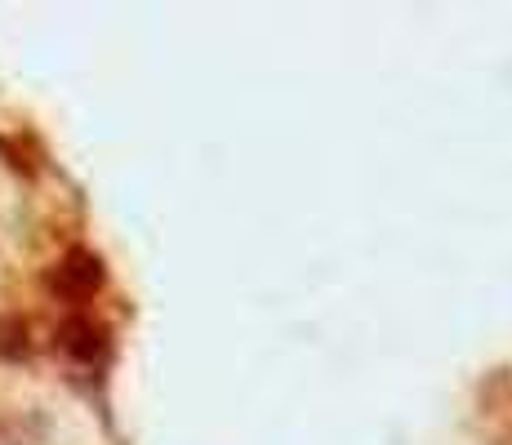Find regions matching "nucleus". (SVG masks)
Returning a JSON list of instances; mask_svg holds the SVG:
<instances>
[{
    "instance_id": "f03ea898",
    "label": "nucleus",
    "mask_w": 512,
    "mask_h": 445,
    "mask_svg": "<svg viewBox=\"0 0 512 445\" xmlns=\"http://www.w3.org/2000/svg\"><path fill=\"white\" fill-rule=\"evenodd\" d=\"M58 343H63V352L76 356V361H94V356L103 352V330L81 316V321H67L63 330H58Z\"/></svg>"
},
{
    "instance_id": "f257e3e1",
    "label": "nucleus",
    "mask_w": 512,
    "mask_h": 445,
    "mask_svg": "<svg viewBox=\"0 0 512 445\" xmlns=\"http://www.w3.org/2000/svg\"><path fill=\"white\" fill-rule=\"evenodd\" d=\"M54 285L63 299H72V303H85L90 294L103 285V267H98L94 254H85V250H76V254H67L63 263L54 267Z\"/></svg>"
}]
</instances>
